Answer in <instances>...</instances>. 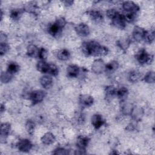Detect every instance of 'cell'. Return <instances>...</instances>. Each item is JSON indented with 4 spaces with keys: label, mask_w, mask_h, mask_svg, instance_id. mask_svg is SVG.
I'll return each instance as SVG.
<instances>
[{
    "label": "cell",
    "mask_w": 155,
    "mask_h": 155,
    "mask_svg": "<svg viewBox=\"0 0 155 155\" xmlns=\"http://www.w3.org/2000/svg\"><path fill=\"white\" fill-rule=\"evenodd\" d=\"M81 50L87 56H104L107 55L109 51L107 47L101 45L99 42L94 41L84 42L81 45Z\"/></svg>",
    "instance_id": "6da1fadb"
},
{
    "label": "cell",
    "mask_w": 155,
    "mask_h": 155,
    "mask_svg": "<svg viewBox=\"0 0 155 155\" xmlns=\"http://www.w3.org/2000/svg\"><path fill=\"white\" fill-rule=\"evenodd\" d=\"M66 24L65 19L63 17H59L53 24L49 25L48 31L53 37H58L61 34Z\"/></svg>",
    "instance_id": "7a4b0ae2"
},
{
    "label": "cell",
    "mask_w": 155,
    "mask_h": 155,
    "mask_svg": "<svg viewBox=\"0 0 155 155\" xmlns=\"http://www.w3.org/2000/svg\"><path fill=\"white\" fill-rule=\"evenodd\" d=\"M135 58L137 61L141 65L151 64L153 61V56L148 53L144 48L140 49L136 53Z\"/></svg>",
    "instance_id": "3957f363"
},
{
    "label": "cell",
    "mask_w": 155,
    "mask_h": 155,
    "mask_svg": "<svg viewBox=\"0 0 155 155\" xmlns=\"http://www.w3.org/2000/svg\"><path fill=\"white\" fill-rule=\"evenodd\" d=\"M45 95H46V93L43 90H35L32 91L30 94L29 98L32 104L36 105L41 102L44 100V97H45Z\"/></svg>",
    "instance_id": "277c9868"
},
{
    "label": "cell",
    "mask_w": 155,
    "mask_h": 155,
    "mask_svg": "<svg viewBox=\"0 0 155 155\" xmlns=\"http://www.w3.org/2000/svg\"><path fill=\"white\" fill-rule=\"evenodd\" d=\"M106 64L102 59H95L91 65V70L96 74H101L105 71Z\"/></svg>",
    "instance_id": "5b68a950"
},
{
    "label": "cell",
    "mask_w": 155,
    "mask_h": 155,
    "mask_svg": "<svg viewBox=\"0 0 155 155\" xmlns=\"http://www.w3.org/2000/svg\"><path fill=\"white\" fill-rule=\"evenodd\" d=\"M32 147V143L27 139H20L17 143V147L19 151L24 153L28 152L31 149Z\"/></svg>",
    "instance_id": "8992f818"
},
{
    "label": "cell",
    "mask_w": 155,
    "mask_h": 155,
    "mask_svg": "<svg viewBox=\"0 0 155 155\" xmlns=\"http://www.w3.org/2000/svg\"><path fill=\"white\" fill-rule=\"evenodd\" d=\"M74 30L76 33L81 37H87L89 35L90 30L88 25L85 23H80L76 25Z\"/></svg>",
    "instance_id": "52a82bcc"
},
{
    "label": "cell",
    "mask_w": 155,
    "mask_h": 155,
    "mask_svg": "<svg viewBox=\"0 0 155 155\" xmlns=\"http://www.w3.org/2000/svg\"><path fill=\"white\" fill-rule=\"evenodd\" d=\"M111 23L114 27L119 29L123 30L126 27V21L125 20L124 15L120 14V13H118L116 17L111 20Z\"/></svg>",
    "instance_id": "ba28073f"
},
{
    "label": "cell",
    "mask_w": 155,
    "mask_h": 155,
    "mask_svg": "<svg viewBox=\"0 0 155 155\" xmlns=\"http://www.w3.org/2000/svg\"><path fill=\"white\" fill-rule=\"evenodd\" d=\"M145 33L146 30L143 28L139 26H135L132 32L133 38L136 41L140 42L143 40Z\"/></svg>",
    "instance_id": "9c48e42d"
},
{
    "label": "cell",
    "mask_w": 155,
    "mask_h": 155,
    "mask_svg": "<svg viewBox=\"0 0 155 155\" xmlns=\"http://www.w3.org/2000/svg\"><path fill=\"white\" fill-rule=\"evenodd\" d=\"M123 9L128 13H137L139 11V6L133 1H124L122 3Z\"/></svg>",
    "instance_id": "30bf717a"
},
{
    "label": "cell",
    "mask_w": 155,
    "mask_h": 155,
    "mask_svg": "<svg viewBox=\"0 0 155 155\" xmlns=\"http://www.w3.org/2000/svg\"><path fill=\"white\" fill-rule=\"evenodd\" d=\"M79 103L81 106L84 107H91L94 102L93 97L89 94H81L79 98Z\"/></svg>",
    "instance_id": "8fae6325"
},
{
    "label": "cell",
    "mask_w": 155,
    "mask_h": 155,
    "mask_svg": "<svg viewBox=\"0 0 155 155\" xmlns=\"http://www.w3.org/2000/svg\"><path fill=\"white\" fill-rule=\"evenodd\" d=\"M90 142V138L85 135H80L76 139V146L78 149L85 150Z\"/></svg>",
    "instance_id": "7c38bea8"
},
{
    "label": "cell",
    "mask_w": 155,
    "mask_h": 155,
    "mask_svg": "<svg viewBox=\"0 0 155 155\" xmlns=\"http://www.w3.org/2000/svg\"><path fill=\"white\" fill-rule=\"evenodd\" d=\"M131 42V39L129 37L124 36L117 41L116 44L120 49L124 51H126L130 46Z\"/></svg>",
    "instance_id": "4fadbf2b"
},
{
    "label": "cell",
    "mask_w": 155,
    "mask_h": 155,
    "mask_svg": "<svg viewBox=\"0 0 155 155\" xmlns=\"http://www.w3.org/2000/svg\"><path fill=\"white\" fill-rule=\"evenodd\" d=\"M91 124L96 129H99L105 124V120L102 115L99 114H95L93 115L91 119Z\"/></svg>",
    "instance_id": "5bb4252c"
},
{
    "label": "cell",
    "mask_w": 155,
    "mask_h": 155,
    "mask_svg": "<svg viewBox=\"0 0 155 155\" xmlns=\"http://www.w3.org/2000/svg\"><path fill=\"white\" fill-rule=\"evenodd\" d=\"M87 14L91 19L96 23H99L103 20V15L99 10H90L87 12Z\"/></svg>",
    "instance_id": "9a60e30c"
},
{
    "label": "cell",
    "mask_w": 155,
    "mask_h": 155,
    "mask_svg": "<svg viewBox=\"0 0 155 155\" xmlns=\"http://www.w3.org/2000/svg\"><path fill=\"white\" fill-rule=\"evenodd\" d=\"M23 9L24 12H26L31 14L36 15L38 13V12L39 11V7L35 2L31 1L26 3Z\"/></svg>",
    "instance_id": "2e32d148"
},
{
    "label": "cell",
    "mask_w": 155,
    "mask_h": 155,
    "mask_svg": "<svg viewBox=\"0 0 155 155\" xmlns=\"http://www.w3.org/2000/svg\"><path fill=\"white\" fill-rule=\"evenodd\" d=\"M143 114V110L140 107H133L130 116L134 121H139Z\"/></svg>",
    "instance_id": "e0dca14e"
},
{
    "label": "cell",
    "mask_w": 155,
    "mask_h": 155,
    "mask_svg": "<svg viewBox=\"0 0 155 155\" xmlns=\"http://www.w3.org/2000/svg\"><path fill=\"white\" fill-rule=\"evenodd\" d=\"M80 73V68L75 64L69 65L67 68V74L70 78H76Z\"/></svg>",
    "instance_id": "ac0fdd59"
},
{
    "label": "cell",
    "mask_w": 155,
    "mask_h": 155,
    "mask_svg": "<svg viewBox=\"0 0 155 155\" xmlns=\"http://www.w3.org/2000/svg\"><path fill=\"white\" fill-rule=\"evenodd\" d=\"M55 140L56 138L54 135L50 132L45 133L41 138V142L45 145H49L53 143Z\"/></svg>",
    "instance_id": "d6986e66"
},
{
    "label": "cell",
    "mask_w": 155,
    "mask_h": 155,
    "mask_svg": "<svg viewBox=\"0 0 155 155\" xmlns=\"http://www.w3.org/2000/svg\"><path fill=\"white\" fill-rule=\"evenodd\" d=\"M40 84L45 89H48L53 85V79L50 76L44 75L40 79Z\"/></svg>",
    "instance_id": "ffe728a7"
},
{
    "label": "cell",
    "mask_w": 155,
    "mask_h": 155,
    "mask_svg": "<svg viewBox=\"0 0 155 155\" xmlns=\"http://www.w3.org/2000/svg\"><path fill=\"white\" fill-rule=\"evenodd\" d=\"M116 88L113 85L107 86L105 88V96L107 101H110L116 96Z\"/></svg>",
    "instance_id": "44dd1931"
},
{
    "label": "cell",
    "mask_w": 155,
    "mask_h": 155,
    "mask_svg": "<svg viewBox=\"0 0 155 155\" xmlns=\"http://www.w3.org/2000/svg\"><path fill=\"white\" fill-rule=\"evenodd\" d=\"M56 57L59 60L64 61H67L70 57V53L68 50L65 48H62V49L59 50L57 51Z\"/></svg>",
    "instance_id": "7402d4cb"
},
{
    "label": "cell",
    "mask_w": 155,
    "mask_h": 155,
    "mask_svg": "<svg viewBox=\"0 0 155 155\" xmlns=\"http://www.w3.org/2000/svg\"><path fill=\"white\" fill-rule=\"evenodd\" d=\"M39 48L34 44H30L27 47V54L31 58L38 57Z\"/></svg>",
    "instance_id": "603a6c76"
},
{
    "label": "cell",
    "mask_w": 155,
    "mask_h": 155,
    "mask_svg": "<svg viewBox=\"0 0 155 155\" xmlns=\"http://www.w3.org/2000/svg\"><path fill=\"white\" fill-rule=\"evenodd\" d=\"M128 94V90L125 87H122L119 89H116V96H117L121 101H125Z\"/></svg>",
    "instance_id": "cb8c5ba5"
},
{
    "label": "cell",
    "mask_w": 155,
    "mask_h": 155,
    "mask_svg": "<svg viewBox=\"0 0 155 155\" xmlns=\"http://www.w3.org/2000/svg\"><path fill=\"white\" fill-rule=\"evenodd\" d=\"M49 63L45 62V61L40 60L36 64V68L38 71L42 73H47L48 70Z\"/></svg>",
    "instance_id": "d4e9b609"
},
{
    "label": "cell",
    "mask_w": 155,
    "mask_h": 155,
    "mask_svg": "<svg viewBox=\"0 0 155 155\" xmlns=\"http://www.w3.org/2000/svg\"><path fill=\"white\" fill-rule=\"evenodd\" d=\"M24 12V9L21 8L12 9L10 12V17L14 21H18L21 18Z\"/></svg>",
    "instance_id": "484cf974"
},
{
    "label": "cell",
    "mask_w": 155,
    "mask_h": 155,
    "mask_svg": "<svg viewBox=\"0 0 155 155\" xmlns=\"http://www.w3.org/2000/svg\"><path fill=\"white\" fill-rule=\"evenodd\" d=\"M11 130V125L8 122L2 123L1 125V137H7L10 134Z\"/></svg>",
    "instance_id": "4316f807"
},
{
    "label": "cell",
    "mask_w": 155,
    "mask_h": 155,
    "mask_svg": "<svg viewBox=\"0 0 155 155\" xmlns=\"http://www.w3.org/2000/svg\"><path fill=\"white\" fill-rule=\"evenodd\" d=\"M141 78V73L137 70H133L131 71L128 76V79L130 82L132 83H136L138 82Z\"/></svg>",
    "instance_id": "83f0119b"
},
{
    "label": "cell",
    "mask_w": 155,
    "mask_h": 155,
    "mask_svg": "<svg viewBox=\"0 0 155 155\" xmlns=\"http://www.w3.org/2000/svg\"><path fill=\"white\" fill-rule=\"evenodd\" d=\"M122 102V106H121V110L122 112L126 115H128L131 114V112L132 111V109L133 108V106L129 103H127L125 101H121Z\"/></svg>",
    "instance_id": "f1b7e54d"
},
{
    "label": "cell",
    "mask_w": 155,
    "mask_h": 155,
    "mask_svg": "<svg viewBox=\"0 0 155 155\" xmlns=\"http://www.w3.org/2000/svg\"><path fill=\"white\" fill-rule=\"evenodd\" d=\"M119 67V63L116 61H112L108 64H106L105 71L111 73L116 70Z\"/></svg>",
    "instance_id": "f546056e"
},
{
    "label": "cell",
    "mask_w": 155,
    "mask_h": 155,
    "mask_svg": "<svg viewBox=\"0 0 155 155\" xmlns=\"http://www.w3.org/2000/svg\"><path fill=\"white\" fill-rule=\"evenodd\" d=\"M13 75L12 73L8 72V71H3L1 74V81L4 84H7L10 82L13 78Z\"/></svg>",
    "instance_id": "4dcf8cb0"
},
{
    "label": "cell",
    "mask_w": 155,
    "mask_h": 155,
    "mask_svg": "<svg viewBox=\"0 0 155 155\" xmlns=\"http://www.w3.org/2000/svg\"><path fill=\"white\" fill-rule=\"evenodd\" d=\"M35 123L33 120L29 119L26 122L25 124V128L26 130L27 131V133L30 134V135H33L34 132H35Z\"/></svg>",
    "instance_id": "1f68e13d"
},
{
    "label": "cell",
    "mask_w": 155,
    "mask_h": 155,
    "mask_svg": "<svg viewBox=\"0 0 155 155\" xmlns=\"http://www.w3.org/2000/svg\"><path fill=\"white\" fill-rule=\"evenodd\" d=\"M154 38H155V35H154V30H151L150 31H146L143 40L148 44H151L154 41Z\"/></svg>",
    "instance_id": "d6a6232c"
},
{
    "label": "cell",
    "mask_w": 155,
    "mask_h": 155,
    "mask_svg": "<svg viewBox=\"0 0 155 155\" xmlns=\"http://www.w3.org/2000/svg\"><path fill=\"white\" fill-rule=\"evenodd\" d=\"M143 81L148 84H153L155 81V74L153 71H148L143 77Z\"/></svg>",
    "instance_id": "836d02e7"
},
{
    "label": "cell",
    "mask_w": 155,
    "mask_h": 155,
    "mask_svg": "<svg viewBox=\"0 0 155 155\" xmlns=\"http://www.w3.org/2000/svg\"><path fill=\"white\" fill-rule=\"evenodd\" d=\"M19 66L18 64H17L15 62H10L8 64L7 66V71L12 73V74H14L15 73H16L19 70Z\"/></svg>",
    "instance_id": "e575fe53"
},
{
    "label": "cell",
    "mask_w": 155,
    "mask_h": 155,
    "mask_svg": "<svg viewBox=\"0 0 155 155\" xmlns=\"http://www.w3.org/2000/svg\"><path fill=\"white\" fill-rule=\"evenodd\" d=\"M49 74H51L54 76H56L59 73L58 67L54 64H49L48 73Z\"/></svg>",
    "instance_id": "d590c367"
},
{
    "label": "cell",
    "mask_w": 155,
    "mask_h": 155,
    "mask_svg": "<svg viewBox=\"0 0 155 155\" xmlns=\"http://www.w3.org/2000/svg\"><path fill=\"white\" fill-rule=\"evenodd\" d=\"M125 20L127 22H129V23H131L133 22L136 18H137V13H127L125 15H124Z\"/></svg>",
    "instance_id": "8d00e7d4"
},
{
    "label": "cell",
    "mask_w": 155,
    "mask_h": 155,
    "mask_svg": "<svg viewBox=\"0 0 155 155\" xmlns=\"http://www.w3.org/2000/svg\"><path fill=\"white\" fill-rule=\"evenodd\" d=\"M10 49V46L7 42L0 43V54L1 56L4 55Z\"/></svg>",
    "instance_id": "74e56055"
},
{
    "label": "cell",
    "mask_w": 155,
    "mask_h": 155,
    "mask_svg": "<svg viewBox=\"0 0 155 155\" xmlns=\"http://www.w3.org/2000/svg\"><path fill=\"white\" fill-rule=\"evenodd\" d=\"M48 51L44 48H40L39 50V53H38V57L40 60H43L45 61L48 56Z\"/></svg>",
    "instance_id": "f35d334b"
},
{
    "label": "cell",
    "mask_w": 155,
    "mask_h": 155,
    "mask_svg": "<svg viewBox=\"0 0 155 155\" xmlns=\"http://www.w3.org/2000/svg\"><path fill=\"white\" fill-rule=\"evenodd\" d=\"M118 13H119V12H117L115 9H114V8H110V9H108V10H107V12H106V15H107V16L109 19H110L111 20H112L113 19H114V18L116 17V16L117 15Z\"/></svg>",
    "instance_id": "ab89813d"
},
{
    "label": "cell",
    "mask_w": 155,
    "mask_h": 155,
    "mask_svg": "<svg viewBox=\"0 0 155 155\" xmlns=\"http://www.w3.org/2000/svg\"><path fill=\"white\" fill-rule=\"evenodd\" d=\"M53 154H68V152L67 150H65L64 148H61V147H59L56 148L53 151Z\"/></svg>",
    "instance_id": "60d3db41"
},
{
    "label": "cell",
    "mask_w": 155,
    "mask_h": 155,
    "mask_svg": "<svg viewBox=\"0 0 155 155\" xmlns=\"http://www.w3.org/2000/svg\"><path fill=\"white\" fill-rule=\"evenodd\" d=\"M7 39V36L5 35V33H3L2 31H1V33H0V43L6 42Z\"/></svg>",
    "instance_id": "b9f144b4"
},
{
    "label": "cell",
    "mask_w": 155,
    "mask_h": 155,
    "mask_svg": "<svg viewBox=\"0 0 155 155\" xmlns=\"http://www.w3.org/2000/svg\"><path fill=\"white\" fill-rule=\"evenodd\" d=\"M62 2L64 4L65 6L66 7H69V6H71V5H73L74 1H69V0H66V1H62Z\"/></svg>",
    "instance_id": "7bdbcfd3"
},
{
    "label": "cell",
    "mask_w": 155,
    "mask_h": 155,
    "mask_svg": "<svg viewBox=\"0 0 155 155\" xmlns=\"http://www.w3.org/2000/svg\"><path fill=\"white\" fill-rule=\"evenodd\" d=\"M5 105H4L3 104H1V113H2L4 111H5Z\"/></svg>",
    "instance_id": "ee69618b"
},
{
    "label": "cell",
    "mask_w": 155,
    "mask_h": 155,
    "mask_svg": "<svg viewBox=\"0 0 155 155\" xmlns=\"http://www.w3.org/2000/svg\"><path fill=\"white\" fill-rule=\"evenodd\" d=\"M2 16H3V13L2 10H1V20H2Z\"/></svg>",
    "instance_id": "f6af8a7d"
}]
</instances>
